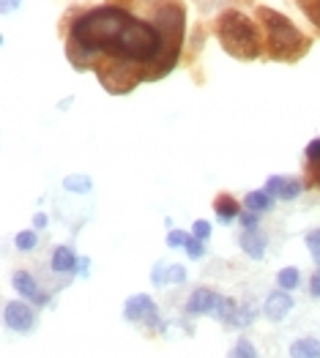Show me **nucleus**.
<instances>
[{
	"label": "nucleus",
	"mask_w": 320,
	"mask_h": 358,
	"mask_svg": "<svg viewBox=\"0 0 320 358\" xmlns=\"http://www.w3.org/2000/svg\"><path fill=\"white\" fill-rule=\"evenodd\" d=\"M129 22H132V14L120 6H96L85 14H80L71 22L69 44H66V52H69L71 63L77 60V55H83L80 69H85L88 60L96 58V55L107 52L113 58Z\"/></svg>",
	"instance_id": "nucleus-1"
},
{
	"label": "nucleus",
	"mask_w": 320,
	"mask_h": 358,
	"mask_svg": "<svg viewBox=\"0 0 320 358\" xmlns=\"http://www.w3.org/2000/svg\"><path fill=\"white\" fill-rule=\"evenodd\" d=\"M156 30L162 33V41H165V50L159 60L143 71V80H162L165 74H170L178 58H181V47H183V28H186V14H183V6L181 3H165L156 8Z\"/></svg>",
	"instance_id": "nucleus-2"
},
{
	"label": "nucleus",
	"mask_w": 320,
	"mask_h": 358,
	"mask_svg": "<svg viewBox=\"0 0 320 358\" xmlns=\"http://www.w3.org/2000/svg\"><path fill=\"white\" fill-rule=\"evenodd\" d=\"M216 38H219L222 50L238 60H255L260 55L258 25L241 11H225L216 20Z\"/></svg>",
	"instance_id": "nucleus-3"
},
{
	"label": "nucleus",
	"mask_w": 320,
	"mask_h": 358,
	"mask_svg": "<svg viewBox=\"0 0 320 358\" xmlns=\"http://www.w3.org/2000/svg\"><path fill=\"white\" fill-rule=\"evenodd\" d=\"M258 17L265 30V41H268V55L274 60H295L304 55V50L309 47V41L301 36V30L293 25L291 20L268 6L258 8Z\"/></svg>",
	"instance_id": "nucleus-4"
},
{
	"label": "nucleus",
	"mask_w": 320,
	"mask_h": 358,
	"mask_svg": "<svg viewBox=\"0 0 320 358\" xmlns=\"http://www.w3.org/2000/svg\"><path fill=\"white\" fill-rule=\"evenodd\" d=\"M96 74H99V83L110 90V93H129V90L143 80V77H140V74H143L140 69H134L132 63L118 60V58H113L107 66H99Z\"/></svg>",
	"instance_id": "nucleus-5"
},
{
	"label": "nucleus",
	"mask_w": 320,
	"mask_h": 358,
	"mask_svg": "<svg viewBox=\"0 0 320 358\" xmlns=\"http://www.w3.org/2000/svg\"><path fill=\"white\" fill-rule=\"evenodd\" d=\"M123 317L129 323H146L151 329L159 326V309H156L153 299L146 296V293H137V296L126 299V303H123Z\"/></svg>",
	"instance_id": "nucleus-6"
},
{
	"label": "nucleus",
	"mask_w": 320,
	"mask_h": 358,
	"mask_svg": "<svg viewBox=\"0 0 320 358\" xmlns=\"http://www.w3.org/2000/svg\"><path fill=\"white\" fill-rule=\"evenodd\" d=\"M3 323L6 329L17 331V334H28L36 326V312L25 301H8L3 306Z\"/></svg>",
	"instance_id": "nucleus-7"
},
{
	"label": "nucleus",
	"mask_w": 320,
	"mask_h": 358,
	"mask_svg": "<svg viewBox=\"0 0 320 358\" xmlns=\"http://www.w3.org/2000/svg\"><path fill=\"white\" fill-rule=\"evenodd\" d=\"M265 192L274 197V200H295L301 192H304V183L298 178H288V176H271L265 180Z\"/></svg>",
	"instance_id": "nucleus-8"
},
{
	"label": "nucleus",
	"mask_w": 320,
	"mask_h": 358,
	"mask_svg": "<svg viewBox=\"0 0 320 358\" xmlns=\"http://www.w3.org/2000/svg\"><path fill=\"white\" fill-rule=\"evenodd\" d=\"M11 282H14V290L20 296H25V301H30V303H36V306H47L50 303V296L36 285V279L30 276L28 271H17Z\"/></svg>",
	"instance_id": "nucleus-9"
},
{
	"label": "nucleus",
	"mask_w": 320,
	"mask_h": 358,
	"mask_svg": "<svg viewBox=\"0 0 320 358\" xmlns=\"http://www.w3.org/2000/svg\"><path fill=\"white\" fill-rule=\"evenodd\" d=\"M293 309V299L288 296V290H274V293H268V299L263 303V315L271 320V323H279V320H285L288 315H291Z\"/></svg>",
	"instance_id": "nucleus-10"
},
{
	"label": "nucleus",
	"mask_w": 320,
	"mask_h": 358,
	"mask_svg": "<svg viewBox=\"0 0 320 358\" xmlns=\"http://www.w3.org/2000/svg\"><path fill=\"white\" fill-rule=\"evenodd\" d=\"M219 301H222V296L214 293L211 287H197L186 299V312L189 315H214V309L219 306Z\"/></svg>",
	"instance_id": "nucleus-11"
},
{
	"label": "nucleus",
	"mask_w": 320,
	"mask_h": 358,
	"mask_svg": "<svg viewBox=\"0 0 320 358\" xmlns=\"http://www.w3.org/2000/svg\"><path fill=\"white\" fill-rule=\"evenodd\" d=\"M238 246L246 252V257L263 260V257H265V249H268V236L263 233L260 227H258V230H244V233L238 236Z\"/></svg>",
	"instance_id": "nucleus-12"
},
{
	"label": "nucleus",
	"mask_w": 320,
	"mask_h": 358,
	"mask_svg": "<svg viewBox=\"0 0 320 358\" xmlns=\"http://www.w3.org/2000/svg\"><path fill=\"white\" fill-rule=\"evenodd\" d=\"M77 263H80V257L71 252V246H55L53 260H50V266H53L55 273H74Z\"/></svg>",
	"instance_id": "nucleus-13"
},
{
	"label": "nucleus",
	"mask_w": 320,
	"mask_h": 358,
	"mask_svg": "<svg viewBox=\"0 0 320 358\" xmlns=\"http://www.w3.org/2000/svg\"><path fill=\"white\" fill-rule=\"evenodd\" d=\"M214 210H216V216H219L222 224H230L233 219H238V216L244 213L241 206L235 203V197H230V194H219V197L214 200Z\"/></svg>",
	"instance_id": "nucleus-14"
},
{
	"label": "nucleus",
	"mask_w": 320,
	"mask_h": 358,
	"mask_svg": "<svg viewBox=\"0 0 320 358\" xmlns=\"http://www.w3.org/2000/svg\"><path fill=\"white\" fill-rule=\"evenodd\" d=\"M274 197L265 192V189H258V192H249L246 197H244V208L246 210H255V213H268V210L274 208Z\"/></svg>",
	"instance_id": "nucleus-15"
},
{
	"label": "nucleus",
	"mask_w": 320,
	"mask_h": 358,
	"mask_svg": "<svg viewBox=\"0 0 320 358\" xmlns=\"http://www.w3.org/2000/svg\"><path fill=\"white\" fill-rule=\"evenodd\" d=\"M291 358H320V339L301 336L291 345Z\"/></svg>",
	"instance_id": "nucleus-16"
},
{
	"label": "nucleus",
	"mask_w": 320,
	"mask_h": 358,
	"mask_svg": "<svg viewBox=\"0 0 320 358\" xmlns=\"http://www.w3.org/2000/svg\"><path fill=\"white\" fill-rule=\"evenodd\" d=\"M255 317H258V306L252 301L238 303V312H235V317L230 320V329H246V326L255 323Z\"/></svg>",
	"instance_id": "nucleus-17"
},
{
	"label": "nucleus",
	"mask_w": 320,
	"mask_h": 358,
	"mask_svg": "<svg viewBox=\"0 0 320 358\" xmlns=\"http://www.w3.org/2000/svg\"><path fill=\"white\" fill-rule=\"evenodd\" d=\"M301 285V271L295 268V266H288V268H282L279 273H277V287L279 290H295Z\"/></svg>",
	"instance_id": "nucleus-18"
},
{
	"label": "nucleus",
	"mask_w": 320,
	"mask_h": 358,
	"mask_svg": "<svg viewBox=\"0 0 320 358\" xmlns=\"http://www.w3.org/2000/svg\"><path fill=\"white\" fill-rule=\"evenodd\" d=\"M63 189L71 192V194H88L93 189V180L88 176H66L63 178Z\"/></svg>",
	"instance_id": "nucleus-19"
},
{
	"label": "nucleus",
	"mask_w": 320,
	"mask_h": 358,
	"mask_svg": "<svg viewBox=\"0 0 320 358\" xmlns=\"http://www.w3.org/2000/svg\"><path fill=\"white\" fill-rule=\"evenodd\" d=\"M14 246H17L20 252H33V249L39 246V233H36V230H22V233H17V236H14Z\"/></svg>",
	"instance_id": "nucleus-20"
},
{
	"label": "nucleus",
	"mask_w": 320,
	"mask_h": 358,
	"mask_svg": "<svg viewBox=\"0 0 320 358\" xmlns=\"http://www.w3.org/2000/svg\"><path fill=\"white\" fill-rule=\"evenodd\" d=\"M228 358H260V356H258V348L249 339H238L233 348H230Z\"/></svg>",
	"instance_id": "nucleus-21"
},
{
	"label": "nucleus",
	"mask_w": 320,
	"mask_h": 358,
	"mask_svg": "<svg viewBox=\"0 0 320 358\" xmlns=\"http://www.w3.org/2000/svg\"><path fill=\"white\" fill-rule=\"evenodd\" d=\"M186 282V268L181 263H170L165 268V285H183Z\"/></svg>",
	"instance_id": "nucleus-22"
},
{
	"label": "nucleus",
	"mask_w": 320,
	"mask_h": 358,
	"mask_svg": "<svg viewBox=\"0 0 320 358\" xmlns=\"http://www.w3.org/2000/svg\"><path fill=\"white\" fill-rule=\"evenodd\" d=\"M298 6H301L304 14L309 17V22L320 30V0H298Z\"/></svg>",
	"instance_id": "nucleus-23"
},
{
	"label": "nucleus",
	"mask_w": 320,
	"mask_h": 358,
	"mask_svg": "<svg viewBox=\"0 0 320 358\" xmlns=\"http://www.w3.org/2000/svg\"><path fill=\"white\" fill-rule=\"evenodd\" d=\"M304 241H307V249H309V255H312V263L320 268V230H309Z\"/></svg>",
	"instance_id": "nucleus-24"
},
{
	"label": "nucleus",
	"mask_w": 320,
	"mask_h": 358,
	"mask_svg": "<svg viewBox=\"0 0 320 358\" xmlns=\"http://www.w3.org/2000/svg\"><path fill=\"white\" fill-rule=\"evenodd\" d=\"M186 255L192 257V260H203L205 257V246H203V241L200 238H195V236H189V241H186Z\"/></svg>",
	"instance_id": "nucleus-25"
},
{
	"label": "nucleus",
	"mask_w": 320,
	"mask_h": 358,
	"mask_svg": "<svg viewBox=\"0 0 320 358\" xmlns=\"http://www.w3.org/2000/svg\"><path fill=\"white\" fill-rule=\"evenodd\" d=\"M238 222H241L244 230H258V227H260V213H255V210H244V213L238 216Z\"/></svg>",
	"instance_id": "nucleus-26"
},
{
	"label": "nucleus",
	"mask_w": 320,
	"mask_h": 358,
	"mask_svg": "<svg viewBox=\"0 0 320 358\" xmlns=\"http://www.w3.org/2000/svg\"><path fill=\"white\" fill-rule=\"evenodd\" d=\"M192 236H195V238H200V241L211 238V222H205V219H197V222L192 224Z\"/></svg>",
	"instance_id": "nucleus-27"
},
{
	"label": "nucleus",
	"mask_w": 320,
	"mask_h": 358,
	"mask_svg": "<svg viewBox=\"0 0 320 358\" xmlns=\"http://www.w3.org/2000/svg\"><path fill=\"white\" fill-rule=\"evenodd\" d=\"M186 241H189V236H186L183 230H170V233H167V246H170V249L186 246Z\"/></svg>",
	"instance_id": "nucleus-28"
},
{
	"label": "nucleus",
	"mask_w": 320,
	"mask_h": 358,
	"mask_svg": "<svg viewBox=\"0 0 320 358\" xmlns=\"http://www.w3.org/2000/svg\"><path fill=\"white\" fill-rule=\"evenodd\" d=\"M304 156H307L309 164H320V137H315V140L304 148Z\"/></svg>",
	"instance_id": "nucleus-29"
},
{
	"label": "nucleus",
	"mask_w": 320,
	"mask_h": 358,
	"mask_svg": "<svg viewBox=\"0 0 320 358\" xmlns=\"http://www.w3.org/2000/svg\"><path fill=\"white\" fill-rule=\"evenodd\" d=\"M307 183L320 189V164H309L307 162Z\"/></svg>",
	"instance_id": "nucleus-30"
},
{
	"label": "nucleus",
	"mask_w": 320,
	"mask_h": 358,
	"mask_svg": "<svg viewBox=\"0 0 320 358\" xmlns=\"http://www.w3.org/2000/svg\"><path fill=\"white\" fill-rule=\"evenodd\" d=\"M165 268H167V263H165V260H159V263L153 266V273H151L153 285H165Z\"/></svg>",
	"instance_id": "nucleus-31"
},
{
	"label": "nucleus",
	"mask_w": 320,
	"mask_h": 358,
	"mask_svg": "<svg viewBox=\"0 0 320 358\" xmlns=\"http://www.w3.org/2000/svg\"><path fill=\"white\" fill-rule=\"evenodd\" d=\"M309 296H312V299H320V268H318V273H312V279H309Z\"/></svg>",
	"instance_id": "nucleus-32"
},
{
	"label": "nucleus",
	"mask_w": 320,
	"mask_h": 358,
	"mask_svg": "<svg viewBox=\"0 0 320 358\" xmlns=\"http://www.w3.org/2000/svg\"><path fill=\"white\" fill-rule=\"evenodd\" d=\"M47 222H50V219H47V213H36V216H33V227H36V230H44V227H47Z\"/></svg>",
	"instance_id": "nucleus-33"
},
{
	"label": "nucleus",
	"mask_w": 320,
	"mask_h": 358,
	"mask_svg": "<svg viewBox=\"0 0 320 358\" xmlns=\"http://www.w3.org/2000/svg\"><path fill=\"white\" fill-rule=\"evenodd\" d=\"M22 0H3V14H14Z\"/></svg>",
	"instance_id": "nucleus-34"
},
{
	"label": "nucleus",
	"mask_w": 320,
	"mask_h": 358,
	"mask_svg": "<svg viewBox=\"0 0 320 358\" xmlns=\"http://www.w3.org/2000/svg\"><path fill=\"white\" fill-rule=\"evenodd\" d=\"M88 268H90V260H88V257H80V263H77V271H74V273L88 276Z\"/></svg>",
	"instance_id": "nucleus-35"
}]
</instances>
